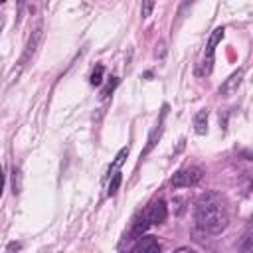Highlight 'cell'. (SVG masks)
<instances>
[{
  "label": "cell",
  "mask_w": 253,
  "mask_h": 253,
  "mask_svg": "<svg viewBox=\"0 0 253 253\" xmlns=\"http://www.w3.org/2000/svg\"><path fill=\"white\" fill-rule=\"evenodd\" d=\"M194 222L202 233H208V235L222 233L230 222L224 198L218 192L202 194L196 202V208H194Z\"/></svg>",
  "instance_id": "6da1fadb"
},
{
  "label": "cell",
  "mask_w": 253,
  "mask_h": 253,
  "mask_svg": "<svg viewBox=\"0 0 253 253\" xmlns=\"http://www.w3.org/2000/svg\"><path fill=\"white\" fill-rule=\"evenodd\" d=\"M224 28L220 26V28H216L214 32H212V36H210V40H208V46H206V54H204V60H202V64L198 66V69H196V75L198 77H204V75H210L212 73V68H214V52H216V46L222 42V38H224Z\"/></svg>",
  "instance_id": "7a4b0ae2"
},
{
  "label": "cell",
  "mask_w": 253,
  "mask_h": 253,
  "mask_svg": "<svg viewBox=\"0 0 253 253\" xmlns=\"http://www.w3.org/2000/svg\"><path fill=\"white\" fill-rule=\"evenodd\" d=\"M202 178H204V172H202V168L190 166V168L178 170V172L172 176L170 184H172L174 188H194V186H198V184L202 182Z\"/></svg>",
  "instance_id": "3957f363"
},
{
  "label": "cell",
  "mask_w": 253,
  "mask_h": 253,
  "mask_svg": "<svg viewBox=\"0 0 253 253\" xmlns=\"http://www.w3.org/2000/svg\"><path fill=\"white\" fill-rule=\"evenodd\" d=\"M144 216H146V220H148L150 226H161V224H164L166 218H168L166 202H164V200L153 202V204H150V206L144 210Z\"/></svg>",
  "instance_id": "277c9868"
},
{
  "label": "cell",
  "mask_w": 253,
  "mask_h": 253,
  "mask_svg": "<svg viewBox=\"0 0 253 253\" xmlns=\"http://www.w3.org/2000/svg\"><path fill=\"white\" fill-rule=\"evenodd\" d=\"M166 111H168V107L164 105L162 107V113H161V119H159V123L155 125V129L150 131V135H148V140H146V146H144V150H142V155H140V159H144L150 150H153L155 146H157V142L161 140V137H162V131H164V117H166Z\"/></svg>",
  "instance_id": "5b68a950"
},
{
  "label": "cell",
  "mask_w": 253,
  "mask_h": 253,
  "mask_svg": "<svg viewBox=\"0 0 253 253\" xmlns=\"http://www.w3.org/2000/svg\"><path fill=\"white\" fill-rule=\"evenodd\" d=\"M243 75H245L243 69L233 71V73L220 85V95H222V97H231V95L239 89V85H241V81H243Z\"/></svg>",
  "instance_id": "8992f818"
},
{
  "label": "cell",
  "mask_w": 253,
  "mask_h": 253,
  "mask_svg": "<svg viewBox=\"0 0 253 253\" xmlns=\"http://www.w3.org/2000/svg\"><path fill=\"white\" fill-rule=\"evenodd\" d=\"M40 40H42V24H38V28L32 32V36H30V40H28V46H26L24 54H22V58H20V66H26V64L32 60V56L36 54V49H38Z\"/></svg>",
  "instance_id": "52a82bcc"
},
{
  "label": "cell",
  "mask_w": 253,
  "mask_h": 253,
  "mask_svg": "<svg viewBox=\"0 0 253 253\" xmlns=\"http://www.w3.org/2000/svg\"><path fill=\"white\" fill-rule=\"evenodd\" d=\"M138 241L131 247L135 253H159L161 251V243L153 237V235H144V237H137Z\"/></svg>",
  "instance_id": "ba28073f"
},
{
  "label": "cell",
  "mask_w": 253,
  "mask_h": 253,
  "mask_svg": "<svg viewBox=\"0 0 253 253\" xmlns=\"http://www.w3.org/2000/svg\"><path fill=\"white\" fill-rule=\"evenodd\" d=\"M194 129L198 135H206L208 133V109H202L194 117Z\"/></svg>",
  "instance_id": "9c48e42d"
},
{
  "label": "cell",
  "mask_w": 253,
  "mask_h": 253,
  "mask_svg": "<svg viewBox=\"0 0 253 253\" xmlns=\"http://www.w3.org/2000/svg\"><path fill=\"white\" fill-rule=\"evenodd\" d=\"M127 157H129V146H125V148H121V150H119V155L115 157L113 164H111V166H109V170H107V176H113V174L117 172V168H121V166H123V162L127 161Z\"/></svg>",
  "instance_id": "30bf717a"
},
{
  "label": "cell",
  "mask_w": 253,
  "mask_h": 253,
  "mask_svg": "<svg viewBox=\"0 0 253 253\" xmlns=\"http://www.w3.org/2000/svg\"><path fill=\"white\" fill-rule=\"evenodd\" d=\"M103 73H105V68H103V66H101V64H97V66L93 68V71H91L89 83H91L93 87H99L101 83H103Z\"/></svg>",
  "instance_id": "8fae6325"
},
{
  "label": "cell",
  "mask_w": 253,
  "mask_h": 253,
  "mask_svg": "<svg viewBox=\"0 0 253 253\" xmlns=\"http://www.w3.org/2000/svg\"><path fill=\"white\" fill-rule=\"evenodd\" d=\"M121 182H123L121 172H115V174H113V178H111V182H109L107 196H115V194H117V190H119V186H121Z\"/></svg>",
  "instance_id": "7c38bea8"
},
{
  "label": "cell",
  "mask_w": 253,
  "mask_h": 253,
  "mask_svg": "<svg viewBox=\"0 0 253 253\" xmlns=\"http://www.w3.org/2000/svg\"><path fill=\"white\" fill-rule=\"evenodd\" d=\"M119 85V77H111V81L107 83V87L103 89V91H101V99H107L113 91H115V87Z\"/></svg>",
  "instance_id": "4fadbf2b"
},
{
  "label": "cell",
  "mask_w": 253,
  "mask_h": 253,
  "mask_svg": "<svg viewBox=\"0 0 253 253\" xmlns=\"http://www.w3.org/2000/svg\"><path fill=\"white\" fill-rule=\"evenodd\" d=\"M153 8H155V0H142V6H140L142 18H148L150 12H153Z\"/></svg>",
  "instance_id": "5bb4252c"
},
{
  "label": "cell",
  "mask_w": 253,
  "mask_h": 253,
  "mask_svg": "<svg viewBox=\"0 0 253 253\" xmlns=\"http://www.w3.org/2000/svg\"><path fill=\"white\" fill-rule=\"evenodd\" d=\"M194 2H196V0H184V2H182L180 10H178V18H180V20H182V18H184V14L188 12V8H190V6H194Z\"/></svg>",
  "instance_id": "9a60e30c"
},
{
  "label": "cell",
  "mask_w": 253,
  "mask_h": 253,
  "mask_svg": "<svg viewBox=\"0 0 253 253\" xmlns=\"http://www.w3.org/2000/svg\"><path fill=\"white\" fill-rule=\"evenodd\" d=\"M251 249H253V237H251V233H245V241L241 245V251H251Z\"/></svg>",
  "instance_id": "2e32d148"
},
{
  "label": "cell",
  "mask_w": 253,
  "mask_h": 253,
  "mask_svg": "<svg viewBox=\"0 0 253 253\" xmlns=\"http://www.w3.org/2000/svg\"><path fill=\"white\" fill-rule=\"evenodd\" d=\"M157 58H162L164 56V42H161V44H157Z\"/></svg>",
  "instance_id": "e0dca14e"
},
{
  "label": "cell",
  "mask_w": 253,
  "mask_h": 253,
  "mask_svg": "<svg viewBox=\"0 0 253 253\" xmlns=\"http://www.w3.org/2000/svg\"><path fill=\"white\" fill-rule=\"evenodd\" d=\"M2 190H4V170L2 164H0V196H2Z\"/></svg>",
  "instance_id": "ac0fdd59"
},
{
  "label": "cell",
  "mask_w": 253,
  "mask_h": 253,
  "mask_svg": "<svg viewBox=\"0 0 253 253\" xmlns=\"http://www.w3.org/2000/svg\"><path fill=\"white\" fill-rule=\"evenodd\" d=\"M20 247H22V245H20V243H16V241H14V243H10V245H8V247H6V249H8V251H14V249H20Z\"/></svg>",
  "instance_id": "d6986e66"
},
{
  "label": "cell",
  "mask_w": 253,
  "mask_h": 253,
  "mask_svg": "<svg viewBox=\"0 0 253 253\" xmlns=\"http://www.w3.org/2000/svg\"><path fill=\"white\" fill-rule=\"evenodd\" d=\"M28 2V0H18V10H22L24 8V4Z\"/></svg>",
  "instance_id": "ffe728a7"
},
{
  "label": "cell",
  "mask_w": 253,
  "mask_h": 253,
  "mask_svg": "<svg viewBox=\"0 0 253 253\" xmlns=\"http://www.w3.org/2000/svg\"><path fill=\"white\" fill-rule=\"evenodd\" d=\"M2 28H4V18L0 16V32H2Z\"/></svg>",
  "instance_id": "44dd1931"
},
{
  "label": "cell",
  "mask_w": 253,
  "mask_h": 253,
  "mask_svg": "<svg viewBox=\"0 0 253 253\" xmlns=\"http://www.w3.org/2000/svg\"><path fill=\"white\" fill-rule=\"evenodd\" d=\"M4 2H6V0H0V4H4Z\"/></svg>",
  "instance_id": "7402d4cb"
}]
</instances>
